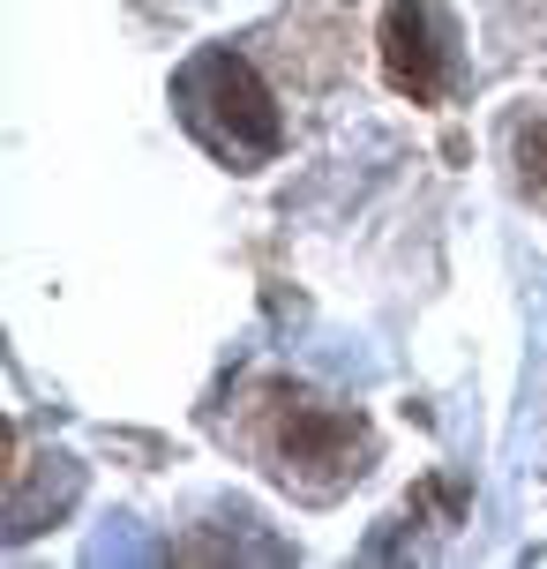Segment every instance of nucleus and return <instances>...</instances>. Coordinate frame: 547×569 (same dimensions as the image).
Returning <instances> with one entry per match:
<instances>
[{
  "label": "nucleus",
  "instance_id": "f257e3e1",
  "mask_svg": "<svg viewBox=\"0 0 547 569\" xmlns=\"http://www.w3.org/2000/svg\"><path fill=\"white\" fill-rule=\"evenodd\" d=\"M173 106L188 120V136L210 150V158H226L232 172H256L278 158V142H286V120H278V98L262 83L248 53H232V46H202L188 68L173 76Z\"/></svg>",
  "mask_w": 547,
  "mask_h": 569
},
{
  "label": "nucleus",
  "instance_id": "f03ea898",
  "mask_svg": "<svg viewBox=\"0 0 547 569\" xmlns=\"http://www.w3.org/2000/svg\"><path fill=\"white\" fill-rule=\"evenodd\" d=\"M262 450H270V465H278L286 487H300V495H338L346 480L368 472V427L352 420V412H338V405L308 398V390L270 382Z\"/></svg>",
  "mask_w": 547,
  "mask_h": 569
},
{
  "label": "nucleus",
  "instance_id": "7ed1b4c3",
  "mask_svg": "<svg viewBox=\"0 0 547 569\" xmlns=\"http://www.w3.org/2000/svg\"><path fill=\"white\" fill-rule=\"evenodd\" d=\"M382 76L412 98V106H435L450 76H458V23L442 0H398L382 16Z\"/></svg>",
  "mask_w": 547,
  "mask_h": 569
},
{
  "label": "nucleus",
  "instance_id": "20e7f679",
  "mask_svg": "<svg viewBox=\"0 0 547 569\" xmlns=\"http://www.w3.org/2000/svg\"><path fill=\"white\" fill-rule=\"evenodd\" d=\"M180 555L188 562H226V555H240V562H286V540H270L248 510H232V532H218V540H180Z\"/></svg>",
  "mask_w": 547,
  "mask_h": 569
},
{
  "label": "nucleus",
  "instance_id": "39448f33",
  "mask_svg": "<svg viewBox=\"0 0 547 569\" xmlns=\"http://www.w3.org/2000/svg\"><path fill=\"white\" fill-rule=\"evenodd\" d=\"M518 166H525V180L547 196V120H533V128L518 136Z\"/></svg>",
  "mask_w": 547,
  "mask_h": 569
}]
</instances>
